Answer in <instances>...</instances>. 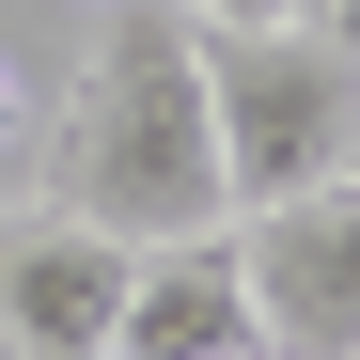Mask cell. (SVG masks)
Listing matches in <instances>:
<instances>
[{
  "label": "cell",
  "mask_w": 360,
  "mask_h": 360,
  "mask_svg": "<svg viewBox=\"0 0 360 360\" xmlns=\"http://www.w3.org/2000/svg\"><path fill=\"white\" fill-rule=\"evenodd\" d=\"M47 204L94 235H204L219 204V110H204V16L188 0H110L94 63L47 110Z\"/></svg>",
  "instance_id": "obj_1"
},
{
  "label": "cell",
  "mask_w": 360,
  "mask_h": 360,
  "mask_svg": "<svg viewBox=\"0 0 360 360\" xmlns=\"http://www.w3.org/2000/svg\"><path fill=\"white\" fill-rule=\"evenodd\" d=\"M204 110H219V204H297L360 157V47L314 16L266 32H204Z\"/></svg>",
  "instance_id": "obj_2"
},
{
  "label": "cell",
  "mask_w": 360,
  "mask_h": 360,
  "mask_svg": "<svg viewBox=\"0 0 360 360\" xmlns=\"http://www.w3.org/2000/svg\"><path fill=\"white\" fill-rule=\"evenodd\" d=\"M235 266H251L266 360H360V172H329L297 204H251Z\"/></svg>",
  "instance_id": "obj_3"
},
{
  "label": "cell",
  "mask_w": 360,
  "mask_h": 360,
  "mask_svg": "<svg viewBox=\"0 0 360 360\" xmlns=\"http://www.w3.org/2000/svg\"><path fill=\"white\" fill-rule=\"evenodd\" d=\"M110 360H266L251 266H235V219H204V235H141V251H126Z\"/></svg>",
  "instance_id": "obj_4"
},
{
  "label": "cell",
  "mask_w": 360,
  "mask_h": 360,
  "mask_svg": "<svg viewBox=\"0 0 360 360\" xmlns=\"http://www.w3.org/2000/svg\"><path fill=\"white\" fill-rule=\"evenodd\" d=\"M110 314H126V235L63 204L0 219V345L16 360H110Z\"/></svg>",
  "instance_id": "obj_5"
},
{
  "label": "cell",
  "mask_w": 360,
  "mask_h": 360,
  "mask_svg": "<svg viewBox=\"0 0 360 360\" xmlns=\"http://www.w3.org/2000/svg\"><path fill=\"white\" fill-rule=\"evenodd\" d=\"M188 16H204V32H266L282 0H188Z\"/></svg>",
  "instance_id": "obj_6"
},
{
  "label": "cell",
  "mask_w": 360,
  "mask_h": 360,
  "mask_svg": "<svg viewBox=\"0 0 360 360\" xmlns=\"http://www.w3.org/2000/svg\"><path fill=\"white\" fill-rule=\"evenodd\" d=\"M329 32H345V47H360V0H329Z\"/></svg>",
  "instance_id": "obj_7"
},
{
  "label": "cell",
  "mask_w": 360,
  "mask_h": 360,
  "mask_svg": "<svg viewBox=\"0 0 360 360\" xmlns=\"http://www.w3.org/2000/svg\"><path fill=\"white\" fill-rule=\"evenodd\" d=\"M0 110H16V94H0Z\"/></svg>",
  "instance_id": "obj_8"
},
{
  "label": "cell",
  "mask_w": 360,
  "mask_h": 360,
  "mask_svg": "<svg viewBox=\"0 0 360 360\" xmlns=\"http://www.w3.org/2000/svg\"><path fill=\"white\" fill-rule=\"evenodd\" d=\"M345 172H360V157H345Z\"/></svg>",
  "instance_id": "obj_9"
}]
</instances>
